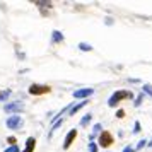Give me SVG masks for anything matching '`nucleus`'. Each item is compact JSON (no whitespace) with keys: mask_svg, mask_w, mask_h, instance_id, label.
Segmentation results:
<instances>
[{"mask_svg":"<svg viewBox=\"0 0 152 152\" xmlns=\"http://www.w3.org/2000/svg\"><path fill=\"white\" fill-rule=\"evenodd\" d=\"M142 89H144V92H145V94H149V96H152V86H149V84H145V86L142 87Z\"/></svg>","mask_w":152,"mask_h":152,"instance_id":"obj_15","label":"nucleus"},{"mask_svg":"<svg viewBox=\"0 0 152 152\" xmlns=\"http://www.w3.org/2000/svg\"><path fill=\"white\" fill-rule=\"evenodd\" d=\"M62 123H63V120H62V118H60V120H58L56 123H53V125H51V130H50V135H53V133H55V132L58 130L60 126H62Z\"/></svg>","mask_w":152,"mask_h":152,"instance_id":"obj_12","label":"nucleus"},{"mask_svg":"<svg viewBox=\"0 0 152 152\" xmlns=\"http://www.w3.org/2000/svg\"><path fill=\"white\" fill-rule=\"evenodd\" d=\"M133 94H132L130 91H116V92H113L108 99V106L113 108V106H116L120 101H123V99H132Z\"/></svg>","mask_w":152,"mask_h":152,"instance_id":"obj_1","label":"nucleus"},{"mask_svg":"<svg viewBox=\"0 0 152 152\" xmlns=\"http://www.w3.org/2000/svg\"><path fill=\"white\" fill-rule=\"evenodd\" d=\"M50 91H51V87L43 86V84H31L29 86V94H33V96H41V94H46Z\"/></svg>","mask_w":152,"mask_h":152,"instance_id":"obj_3","label":"nucleus"},{"mask_svg":"<svg viewBox=\"0 0 152 152\" xmlns=\"http://www.w3.org/2000/svg\"><path fill=\"white\" fill-rule=\"evenodd\" d=\"M79 48L82 50V51H91V50H92V46H91L89 43H79Z\"/></svg>","mask_w":152,"mask_h":152,"instance_id":"obj_13","label":"nucleus"},{"mask_svg":"<svg viewBox=\"0 0 152 152\" xmlns=\"http://www.w3.org/2000/svg\"><path fill=\"white\" fill-rule=\"evenodd\" d=\"M133 151H135V149H133L132 145H126V147L123 149V152H133Z\"/></svg>","mask_w":152,"mask_h":152,"instance_id":"obj_21","label":"nucleus"},{"mask_svg":"<svg viewBox=\"0 0 152 152\" xmlns=\"http://www.w3.org/2000/svg\"><path fill=\"white\" fill-rule=\"evenodd\" d=\"M133 132H135V133L140 132V123H138V121H135V128H133Z\"/></svg>","mask_w":152,"mask_h":152,"instance_id":"obj_23","label":"nucleus"},{"mask_svg":"<svg viewBox=\"0 0 152 152\" xmlns=\"http://www.w3.org/2000/svg\"><path fill=\"white\" fill-rule=\"evenodd\" d=\"M34 147H36V140L33 137H29L28 140H26V149H24L22 152H33L34 151Z\"/></svg>","mask_w":152,"mask_h":152,"instance_id":"obj_9","label":"nucleus"},{"mask_svg":"<svg viewBox=\"0 0 152 152\" xmlns=\"http://www.w3.org/2000/svg\"><path fill=\"white\" fill-rule=\"evenodd\" d=\"M87 103H89V101H80L79 104L72 106V108H70V111H69V115H70V116H74V115H75V113H79V111L82 110V108H84V106H86Z\"/></svg>","mask_w":152,"mask_h":152,"instance_id":"obj_8","label":"nucleus"},{"mask_svg":"<svg viewBox=\"0 0 152 152\" xmlns=\"http://www.w3.org/2000/svg\"><path fill=\"white\" fill-rule=\"evenodd\" d=\"M92 94H94V89H91V87H84V89L74 91V97L75 99H86L87 101V97L92 96Z\"/></svg>","mask_w":152,"mask_h":152,"instance_id":"obj_6","label":"nucleus"},{"mask_svg":"<svg viewBox=\"0 0 152 152\" xmlns=\"http://www.w3.org/2000/svg\"><path fill=\"white\" fill-rule=\"evenodd\" d=\"M4 152H21V151H19V147H17V145H10V147L5 149Z\"/></svg>","mask_w":152,"mask_h":152,"instance_id":"obj_17","label":"nucleus"},{"mask_svg":"<svg viewBox=\"0 0 152 152\" xmlns=\"http://www.w3.org/2000/svg\"><path fill=\"white\" fill-rule=\"evenodd\" d=\"M63 41V34L62 33H60V31H53V33H51V43H62Z\"/></svg>","mask_w":152,"mask_h":152,"instance_id":"obj_10","label":"nucleus"},{"mask_svg":"<svg viewBox=\"0 0 152 152\" xmlns=\"http://www.w3.org/2000/svg\"><path fill=\"white\" fill-rule=\"evenodd\" d=\"M142 101H144V94L140 92V94H138V97H137V101H135V106H140V104H142Z\"/></svg>","mask_w":152,"mask_h":152,"instance_id":"obj_19","label":"nucleus"},{"mask_svg":"<svg viewBox=\"0 0 152 152\" xmlns=\"http://www.w3.org/2000/svg\"><path fill=\"white\" fill-rule=\"evenodd\" d=\"M145 145H149V144H147V140H140V142H138V145L135 147V149L138 151V149H142V147H145Z\"/></svg>","mask_w":152,"mask_h":152,"instance_id":"obj_20","label":"nucleus"},{"mask_svg":"<svg viewBox=\"0 0 152 152\" xmlns=\"http://www.w3.org/2000/svg\"><path fill=\"white\" fill-rule=\"evenodd\" d=\"M101 128H103V126H101V123H96V125H94V128H92V130H94V133L91 135V138H94V135H96V133H99V132H101Z\"/></svg>","mask_w":152,"mask_h":152,"instance_id":"obj_14","label":"nucleus"},{"mask_svg":"<svg viewBox=\"0 0 152 152\" xmlns=\"http://www.w3.org/2000/svg\"><path fill=\"white\" fill-rule=\"evenodd\" d=\"M7 142H9L10 145H15V138H14V137H9V138H7Z\"/></svg>","mask_w":152,"mask_h":152,"instance_id":"obj_24","label":"nucleus"},{"mask_svg":"<svg viewBox=\"0 0 152 152\" xmlns=\"http://www.w3.org/2000/svg\"><path fill=\"white\" fill-rule=\"evenodd\" d=\"M149 147H152V138H151V142H149Z\"/></svg>","mask_w":152,"mask_h":152,"instance_id":"obj_25","label":"nucleus"},{"mask_svg":"<svg viewBox=\"0 0 152 152\" xmlns=\"http://www.w3.org/2000/svg\"><path fill=\"white\" fill-rule=\"evenodd\" d=\"M9 130H21L22 126H24V120H22L19 115H10L7 118V121H5Z\"/></svg>","mask_w":152,"mask_h":152,"instance_id":"obj_2","label":"nucleus"},{"mask_svg":"<svg viewBox=\"0 0 152 152\" xmlns=\"http://www.w3.org/2000/svg\"><path fill=\"white\" fill-rule=\"evenodd\" d=\"M9 96H10V91H4V92L0 94V101H5Z\"/></svg>","mask_w":152,"mask_h":152,"instance_id":"obj_16","label":"nucleus"},{"mask_svg":"<svg viewBox=\"0 0 152 152\" xmlns=\"http://www.w3.org/2000/svg\"><path fill=\"white\" fill-rule=\"evenodd\" d=\"M22 110H24V104L22 103H9L4 106V111L5 113H12V115H19Z\"/></svg>","mask_w":152,"mask_h":152,"instance_id":"obj_4","label":"nucleus"},{"mask_svg":"<svg viewBox=\"0 0 152 152\" xmlns=\"http://www.w3.org/2000/svg\"><path fill=\"white\" fill-rule=\"evenodd\" d=\"M116 116H118V118H123V116H125V111H123V110H118V111H116Z\"/></svg>","mask_w":152,"mask_h":152,"instance_id":"obj_22","label":"nucleus"},{"mask_svg":"<svg viewBox=\"0 0 152 152\" xmlns=\"http://www.w3.org/2000/svg\"><path fill=\"white\" fill-rule=\"evenodd\" d=\"M91 120H92V115H84L82 116V120H80V126H86V125H89L91 123Z\"/></svg>","mask_w":152,"mask_h":152,"instance_id":"obj_11","label":"nucleus"},{"mask_svg":"<svg viewBox=\"0 0 152 152\" xmlns=\"http://www.w3.org/2000/svg\"><path fill=\"white\" fill-rule=\"evenodd\" d=\"M75 138H77V130L74 128V130H70L69 133H67V137H65V142H63V149L67 151L70 145L74 144V140H75Z\"/></svg>","mask_w":152,"mask_h":152,"instance_id":"obj_7","label":"nucleus"},{"mask_svg":"<svg viewBox=\"0 0 152 152\" xmlns=\"http://www.w3.org/2000/svg\"><path fill=\"white\" fill-rule=\"evenodd\" d=\"M89 152H97V144L89 142Z\"/></svg>","mask_w":152,"mask_h":152,"instance_id":"obj_18","label":"nucleus"},{"mask_svg":"<svg viewBox=\"0 0 152 152\" xmlns=\"http://www.w3.org/2000/svg\"><path fill=\"white\" fill-rule=\"evenodd\" d=\"M113 142H115V140H113V135H111L110 132H101V133H99V145H101V147L106 149V147H110Z\"/></svg>","mask_w":152,"mask_h":152,"instance_id":"obj_5","label":"nucleus"},{"mask_svg":"<svg viewBox=\"0 0 152 152\" xmlns=\"http://www.w3.org/2000/svg\"><path fill=\"white\" fill-rule=\"evenodd\" d=\"M0 94H2V92H0Z\"/></svg>","mask_w":152,"mask_h":152,"instance_id":"obj_26","label":"nucleus"}]
</instances>
